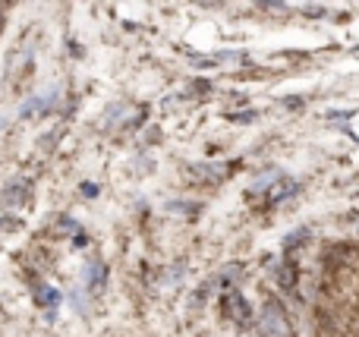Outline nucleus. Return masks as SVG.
I'll use <instances>...</instances> for the list:
<instances>
[{
    "mask_svg": "<svg viewBox=\"0 0 359 337\" xmlns=\"http://www.w3.org/2000/svg\"><path fill=\"white\" fill-rule=\"evenodd\" d=\"M262 334L265 337H293L290 334L287 316H284V309H280L278 302H268V306L262 309Z\"/></svg>",
    "mask_w": 359,
    "mask_h": 337,
    "instance_id": "f257e3e1",
    "label": "nucleus"
},
{
    "mask_svg": "<svg viewBox=\"0 0 359 337\" xmlns=\"http://www.w3.org/2000/svg\"><path fill=\"white\" fill-rule=\"evenodd\" d=\"M221 312L230 318V322H237V325H249L252 322L249 302H246L243 296L237 293V290H227V293L221 296Z\"/></svg>",
    "mask_w": 359,
    "mask_h": 337,
    "instance_id": "f03ea898",
    "label": "nucleus"
},
{
    "mask_svg": "<svg viewBox=\"0 0 359 337\" xmlns=\"http://www.w3.org/2000/svg\"><path fill=\"white\" fill-rule=\"evenodd\" d=\"M104 280H108V268H104V262H88L86 265V287L88 290H101L104 287Z\"/></svg>",
    "mask_w": 359,
    "mask_h": 337,
    "instance_id": "7ed1b4c3",
    "label": "nucleus"
},
{
    "mask_svg": "<svg viewBox=\"0 0 359 337\" xmlns=\"http://www.w3.org/2000/svg\"><path fill=\"white\" fill-rule=\"evenodd\" d=\"M278 284L284 290H293L296 287V265H293V262H284V265L278 268Z\"/></svg>",
    "mask_w": 359,
    "mask_h": 337,
    "instance_id": "20e7f679",
    "label": "nucleus"
},
{
    "mask_svg": "<svg viewBox=\"0 0 359 337\" xmlns=\"http://www.w3.org/2000/svg\"><path fill=\"white\" fill-rule=\"evenodd\" d=\"M35 296H38V302H41L44 309H57L60 306V293L54 287H38Z\"/></svg>",
    "mask_w": 359,
    "mask_h": 337,
    "instance_id": "39448f33",
    "label": "nucleus"
},
{
    "mask_svg": "<svg viewBox=\"0 0 359 337\" xmlns=\"http://www.w3.org/2000/svg\"><path fill=\"white\" fill-rule=\"evenodd\" d=\"M3 3H10V0H0V10H3Z\"/></svg>",
    "mask_w": 359,
    "mask_h": 337,
    "instance_id": "423d86ee",
    "label": "nucleus"
},
{
    "mask_svg": "<svg viewBox=\"0 0 359 337\" xmlns=\"http://www.w3.org/2000/svg\"><path fill=\"white\" fill-rule=\"evenodd\" d=\"M356 306H359V300H356Z\"/></svg>",
    "mask_w": 359,
    "mask_h": 337,
    "instance_id": "0eeeda50",
    "label": "nucleus"
}]
</instances>
